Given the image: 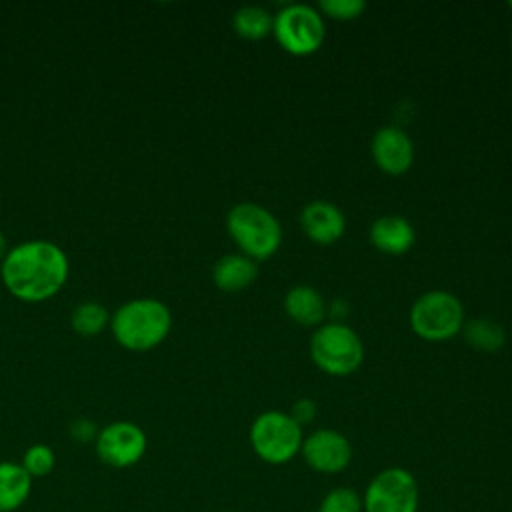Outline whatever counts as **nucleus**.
<instances>
[{
	"instance_id": "12",
	"label": "nucleus",
	"mask_w": 512,
	"mask_h": 512,
	"mask_svg": "<svg viewBox=\"0 0 512 512\" xmlns=\"http://www.w3.org/2000/svg\"><path fill=\"white\" fill-rule=\"evenodd\" d=\"M300 224L304 234L316 244H334L346 230L342 210L328 200H314L302 208Z\"/></svg>"
},
{
	"instance_id": "24",
	"label": "nucleus",
	"mask_w": 512,
	"mask_h": 512,
	"mask_svg": "<svg viewBox=\"0 0 512 512\" xmlns=\"http://www.w3.org/2000/svg\"><path fill=\"white\" fill-rule=\"evenodd\" d=\"M70 434L80 440V442H88V440H96L98 436V430L94 426V422L86 420V418H80L76 420L72 426H70Z\"/></svg>"
},
{
	"instance_id": "6",
	"label": "nucleus",
	"mask_w": 512,
	"mask_h": 512,
	"mask_svg": "<svg viewBox=\"0 0 512 512\" xmlns=\"http://www.w3.org/2000/svg\"><path fill=\"white\" fill-rule=\"evenodd\" d=\"M410 326L422 340L444 342L462 330L464 308L454 294L446 290H428L412 304Z\"/></svg>"
},
{
	"instance_id": "20",
	"label": "nucleus",
	"mask_w": 512,
	"mask_h": 512,
	"mask_svg": "<svg viewBox=\"0 0 512 512\" xmlns=\"http://www.w3.org/2000/svg\"><path fill=\"white\" fill-rule=\"evenodd\" d=\"M318 512H364L362 494L352 486H336L322 496Z\"/></svg>"
},
{
	"instance_id": "13",
	"label": "nucleus",
	"mask_w": 512,
	"mask_h": 512,
	"mask_svg": "<svg viewBox=\"0 0 512 512\" xmlns=\"http://www.w3.org/2000/svg\"><path fill=\"white\" fill-rule=\"evenodd\" d=\"M370 242L376 246L380 252L390 254V256H400L408 252L416 240V230L414 226L396 214L380 216L370 224Z\"/></svg>"
},
{
	"instance_id": "21",
	"label": "nucleus",
	"mask_w": 512,
	"mask_h": 512,
	"mask_svg": "<svg viewBox=\"0 0 512 512\" xmlns=\"http://www.w3.org/2000/svg\"><path fill=\"white\" fill-rule=\"evenodd\" d=\"M56 456L54 450L46 444H32L22 458V468L30 474V478H42L48 476L54 470Z\"/></svg>"
},
{
	"instance_id": "11",
	"label": "nucleus",
	"mask_w": 512,
	"mask_h": 512,
	"mask_svg": "<svg viewBox=\"0 0 512 512\" xmlns=\"http://www.w3.org/2000/svg\"><path fill=\"white\" fill-rule=\"evenodd\" d=\"M374 164L392 176L404 174L414 162L412 138L398 126L380 128L370 144Z\"/></svg>"
},
{
	"instance_id": "4",
	"label": "nucleus",
	"mask_w": 512,
	"mask_h": 512,
	"mask_svg": "<svg viewBox=\"0 0 512 512\" xmlns=\"http://www.w3.org/2000/svg\"><path fill=\"white\" fill-rule=\"evenodd\" d=\"M254 454L272 466L288 464L300 454L302 426L288 412L266 410L258 414L248 432Z\"/></svg>"
},
{
	"instance_id": "23",
	"label": "nucleus",
	"mask_w": 512,
	"mask_h": 512,
	"mask_svg": "<svg viewBox=\"0 0 512 512\" xmlns=\"http://www.w3.org/2000/svg\"><path fill=\"white\" fill-rule=\"evenodd\" d=\"M288 414L296 420V424L306 426L316 418V404L310 398H300L292 404V410Z\"/></svg>"
},
{
	"instance_id": "17",
	"label": "nucleus",
	"mask_w": 512,
	"mask_h": 512,
	"mask_svg": "<svg viewBox=\"0 0 512 512\" xmlns=\"http://www.w3.org/2000/svg\"><path fill=\"white\" fill-rule=\"evenodd\" d=\"M232 26L238 36L246 40H260L272 32L274 14H270L264 6L244 4L234 12Z\"/></svg>"
},
{
	"instance_id": "16",
	"label": "nucleus",
	"mask_w": 512,
	"mask_h": 512,
	"mask_svg": "<svg viewBox=\"0 0 512 512\" xmlns=\"http://www.w3.org/2000/svg\"><path fill=\"white\" fill-rule=\"evenodd\" d=\"M32 492V478L16 462H0V512L18 510Z\"/></svg>"
},
{
	"instance_id": "28",
	"label": "nucleus",
	"mask_w": 512,
	"mask_h": 512,
	"mask_svg": "<svg viewBox=\"0 0 512 512\" xmlns=\"http://www.w3.org/2000/svg\"><path fill=\"white\" fill-rule=\"evenodd\" d=\"M316 512H318V510H316Z\"/></svg>"
},
{
	"instance_id": "22",
	"label": "nucleus",
	"mask_w": 512,
	"mask_h": 512,
	"mask_svg": "<svg viewBox=\"0 0 512 512\" xmlns=\"http://www.w3.org/2000/svg\"><path fill=\"white\" fill-rule=\"evenodd\" d=\"M320 10L334 20H354L366 10L364 0H322Z\"/></svg>"
},
{
	"instance_id": "9",
	"label": "nucleus",
	"mask_w": 512,
	"mask_h": 512,
	"mask_svg": "<svg viewBox=\"0 0 512 512\" xmlns=\"http://www.w3.org/2000/svg\"><path fill=\"white\" fill-rule=\"evenodd\" d=\"M146 446V432L138 424L126 420L104 426L96 436V454L112 468L134 466L142 460Z\"/></svg>"
},
{
	"instance_id": "25",
	"label": "nucleus",
	"mask_w": 512,
	"mask_h": 512,
	"mask_svg": "<svg viewBox=\"0 0 512 512\" xmlns=\"http://www.w3.org/2000/svg\"><path fill=\"white\" fill-rule=\"evenodd\" d=\"M4 248H6V240H4V234L0 232V258H4Z\"/></svg>"
},
{
	"instance_id": "5",
	"label": "nucleus",
	"mask_w": 512,
	"mask_h": 512,
	"mask_svg": "<svg viewBox=\"0 0 512 512\" xmlns=\"http://www.w3.org/2000/svg\"><path fill=\"white\" fill-rule=\"evenodd\" d=\"M310 356L322 372L348 376L360 368L364 360V344L354 328L344 322H328L312 334Z\"/></svg>"
},
{
	"instance_id": "15",
	"label": "nucleus",
	"mask_w": 512,
	"mask_h": 512,
	"mask_svg": "<svg viewBox=\"0 0 512 512\" xmlns=\"http://www.w3.org/2000/svg\"><path fill=\"white\" fill-rule=\"evenodd\" d=\"M284 310L296 324L318 326L326 316V302L316 288L298 284L286 292Z\"/></svg>"
},
{
	"instance_id": "2",
	"label": "nucleus",
	"mask_w": 512,
	"mask_h": 512,
	"mask_svg": "<svg viewBox=\"0 0 512 512\" xmlns=\"http://www.w3.org/2000/svg\"><path fill=\"white\" fill-rule=\"evenodd\" d=\"M172 326L168 306L156 298L124 302L112 316V334L128 350H150L160 344Z\"/></svg>"
},
{
	"instance_id": "18",
	"label": "nucleus",
	"mask_w": 512,
	"mask_h": 512,
	"mask_svg": "<svg viewBox=\"0 0 512 512\" xmlns=\"http://www.w3.org/2000/svg\"><path fill=\"white\" fill-rule=\"evenodd\" d=\"M464 338L470 346L482 352H494L504 344L506 334H504V328L494 320L476 318L464 326Z\"/></svg>"
},
{
	"instance_id": "19",
	"label": "nucleus",
	"mask_w": 512,
	"mask_h": 512,
	"mask_svg": "<svg viewBox=\"0 0 512 512\" xmlns=\"http://www.w3.org/2000/svg\"><path fill=\"white\" fill-rule=\"evenodd\" d=\"M70 322L80 336H94L108 324V310L100 302H82L74 308Z\"/></svg>"
},
{
	"instance_id": "27",
	"label": "nucleus",
	"mask_w": 512,
	"mask_h": 512,
	"mask_svg": "<svg viewBox=\"0 0 512 512\" xmlns=\"http://www.w3.org/2000/svg\"><path fill=\"white\" fill-rule=\"evenodd\" d=\"M510 8H512V2H510Z\"/></svg>"
},
{
	"instance_id": "8",
	"label": "nucleus",
	"mask_w": 512,
	"mask_h": 512,
	"mask_svg": "<svg viewBox=\"0 0 512 512\" xmlns=\"http://www.w3.org/2000/svg\"><path fill=\"white\" fill-rule=\"evenodd\" d=\"M272 34L276 42L294 56L316 52L324 38L326 26L322 14L310 4H288L274 14Z\"/></svg>"
},
{
	"instance_id": "3",
	"label": "nucleus",
	"mask_w": 512,
	"mask_h": 512,
	"mask_svg": "<svg viewBox=\"0 0 512 512\" xmlns=\"http://www.w3.org/2000/svg\"><path fill=\"white\" fill-rule=\"evenodd\" d=\"M226 228L242 254L252 260L270 258L282 244L280 222L268 208L256 202L232 206L226 216Z\"/></svg>"
},
{
	"instance_id": "7",
	"label": "nucleus",
	"mask_w": 512,
	"mask_h": 512,
	"mask_svg": "<svg viewBox=\"0 0 512 512\" xmlns=\"http://www.w3.org/2000/svg\"><path fill=\"white\" fill-rule=\"evenodd\" d=\"M418 504V482L402 466H388L376 472L362 492L364 512H418Z\"/></svg>"
},
{
	"instance_id": "14",
	"label": "nucleus",
	"mask_w": 512,
	"mask_h": 512,
	"mask_svg": "<svg viewBox=\"0 0 512 512\" xmlns=\"http://www.w3.org/2000/svg\"><path fill=\"white\" fill-rule=\"evenodd\" d=\"M256 276V260L248 258L246 254H224L212 268V280L224 292H240L248 288Z\"/></svg>"
},
{
	"instance_id": "10",
	"label": "nucleus",
	"mask_w": 512,
	"mask_h": 512,
	"mask_svg": "<svg viewBox=\"0 0 512 512\" xmlns=\"http://www.w3.org/2000/svg\"><path fill=\"white\" fill-rule=\"evenodd\" d=\"M300 454L314 472L338 474L346 470L352 460V444L334 428H318L304 436Z\"/></svg>"
},
{
	"instance_id": "1",
	"label": "nucleus",
	"mask_w": 512,
	"mask_h": 512,
	"mask_svg": "<svg viewBox=\"0 0 512 512\" xmlns=\"http://www.w3.org/2000/svg\"><path fill=\"white\" fill-rule=\"evenodd\" d=\"M68 278V258L48 240H26L2 258V282L10 294L26 302L54 296Z\"/></svg>"
},
{
	"instance_id": "26",
	"label": "nucleus",
	"mask_w": 512,
	"mask_h": 512,
	"mask_svg": "<svg viewBox=\"0 0 512 512\" xmlns=\"http://www.w3.org/2000/svg\"><path fill=\"white\" fill-rule=\"evenodd\" d=\"M220 512H230V510H220Z\"/></svg>"
}]
</instances>
